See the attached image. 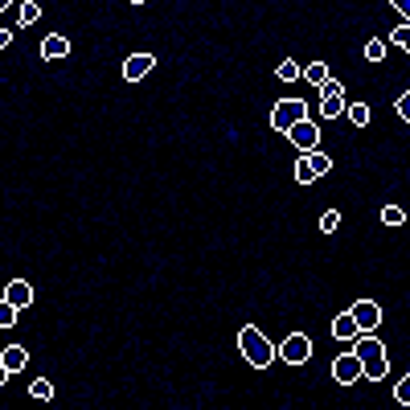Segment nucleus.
<instances>
[{"instance_id": "obj_30", "label": "nucleus", "mask_w": 410, "mask_h": 410, "mask_svg": "<svg viewBox=\"0 0 410 410\" xmlns=\"http://www.w3.org/2000/svg\"><path fill=\"white\" fill-rule=\"evenodd\" d=\"M8 378H12V374H8V370H4V366H0V386H4V382H8Z\"/></svg>"}, {"instance_id": "obj_26", "label": "nucleus", "mask_w": 410, "mask_h": 410, "mask_svg": "<svg viewBox=\"0 0 410 410\" xmlns=\"http://www.w3.org/2000/svg\"><path fill=\"white\" fill-rule=\"evenodd\" d=\"M394 398H398L402 407L410 402V378H402V382H398V394H394Z\"/></svg>"}, {"instance_id": "obj_13", "label": "nucleus", "mask_w": 410, "mask_h": 410, "mask_svg": "<svg viewBox=\"0 0 410 410\" xmlns=\"http://www.w3.org/2000/svg\"><path fill=\"white\" fill-rule=\"evenodd\" d=\"M357 333H361V329H357V320H353L349 312H341V316L333 320V337H337V341H353Z\"/></svg>"}, {"instance_id": "obj_15", "label": "nucleus", "mask_w": 410, "mask_h": 410, "mask_svg": "<svg viewBox=\"0 0 410 410\" xmlns=\"http://www.w3.org/2000/svg\"><path fill=\"white\" fill-rule=\"evenodd\" d=\"M300 78H308L312 86H320V82L329 78V66H324V62H308V66L300 70Z\"/></svg>"}, {"instance_id": "obj_16", "label": "nucleus", "mask_w": 410, "mask_h": 410, "mask_svg": "<svg viewBox=\"0 0 410 410\" xmlns=\"http://www.w3.org/2000/svg\"><path fill=\"white\" fill-rule=\"evenodd\" d=\"M320 115L324 119H341L345 115V94L341 99H320Z\"/></svg>"}, {"instance_id": "obj_1", "label": "nucleus", "mask_w": 410, "mask_h": 410, "mask_svg": "<svg viewBox=\"0 0 410 410\" xmlns=\"http://www.w3.org/2000/svg\"><path fill=\"white\" fill-rule=\"evenodd\" d=\"M353 357L361 361V378H370V382H382V378L390 374L386 345H382L374 333H357V337H353Z\"/></svg>"}, {"instance_id": "obj_28", "label": "nucleus", "mask_w": 410, "mask_h": 410, "mask_svg": "<svg viewBox=\"0 0 410 410\" xmlns=\"http://www.w3.org/2000/svg\"><path fill=\"white\" fill-rule=\"evenodd\" d=\"M394 8H398L402 16H410V0H394Z\"/></svg>"}, {"instance_id": "obj_17", "label": "nucleus", "mask_w": 410, "mask_h": 410, "mask_svg": "<svg viewBox=\"0 0 410 410\" xmlns=\"http://www.w3.org/2000/svg\"><path fill=\"white\" fill-rule=\"evenodd\" d=\"M345 115H349L357 127H366V123H370V107H366V103H345Z\"/></svg>"}, {"instance_id": "obj_22", "label": "nucleus", "mask_w": 410, "mask_h": 410, "mask_svg": "<svg viewBox=\"0 0 410 410\" xmlns=\"http://www.w3.org/2000/svg\"><path fill=\"white\" fill-rule=\"evenodd\" d=\"M382 222H386V226H402V222H407V214H402L398 205H386V209H382Z\"/></svg>"}, {"instance_id": "obj_20", "label": "nucleus", "mask_w": 410, "mask_h": 410, "mask_svg": "<svg viewBox=\"0 0 410 410\" xmlns=\"http://www.w3.org/2000/svg\"><path fill=\"white\" fill-rule=\"evenodd\" d=\"M366 57H370V62H382V57H386V41H382V37L366 41Z\"/></svg>"}, {"instance_id": "obj_24", "label": "nucleus", "mask_w": 410, "mask_h": 410, "mask_svg": "<svg viewBox=\"0 0 410 410\" xmlns=\"http://www.w3.org/2000/svg\"><path fill=\"white\" fill-rule=\"evenodd\" d=\"M16 324V308L8 300H0V329H12Z\"/></svg>"}, {"instance_id": "obj_31", "label": "nucleus", "mask_w": 410, "mask_h": 410, "mask_svg": "<svg viewBox=\"0 0 410 410\" xmlns=\"http://www.w3.org/2000/svg\"><path fill=\"white\" fill-rule=\"evenodd\" d=\"M8 4H12V0H0V12H4V8H8Z\"/></svg>"}, {"instance_id": "obj_8", "label": "nucleus", "mask_w": 410, "mask_h": 410, "mask_svg": "<svg viewBox=\"0 0 410 410\" xmlns=\"http://www.w3.org/2000/svg\"><path fill=\"white\" fill-rule=\"evenodd\" d=\"M357 378H361V361H357L353 353L333 357V382H337V386H353Z\"/></svg>"}, {"instance_id": "obj_23", "label": "nucleus", "mask_w": 410, "mask_h": 410, "mask_svg": "<svg viewBox=\"0 0 410 410\" xmlns=\"http://www.w3.org/2000/svg\"><path fill=\"white\" fill-rule=\"evenodd\" d=\"M337 226H341V214H337V209H324V214H320V230H324V234H333Z\"/></svg>"}, {"instance_id": "obj_6", "label": "nucleus", "mask_w": 410, "mask_h": 410, "mask_svg": "<svg viewBox=\"0 0 410 410\" xmlns=\"http://www.w3.org/2000/svg\"><path fill=\"white\" fill-rule=\"evenodd\" d=\"M275 353H279V357H283L287 366H304V361L312 357V341H308L304 333H292V337H287V341H283V345L275 349Z\"/></svg>"}, {"instance_id": "obj_27", "label": "nucleus", "mask_w": 410, "mask_h": 410, "mask_svg": "<svg viewBox=\"0 0 410 410\" xmlns=\"http://www.w3.org/2000/svg\"><path fill=\"white\" fill-rule=\"evenodd\" d=\"M398 115H402V119L410 123V90L402 94V99H398Z\"/></svg>"}, {"instance_id": "obj_25", "label": "nucleus", "mask_w": 410, "mask_h": 410, "mask_svg": "<svg viewBox=\"0 0 410 410\" xmlns=\"http://www.w3.org/2000/svg\"><path fill=\"white\" fill-rule=\"evenodd\" d=\"M390 41H394L398 49H407V45H410V25H398V29L390 33Z\"/></svg>"}, {"instance_id": "obj_2", "label": "nucleus", "mask_w": 410, "mask_h": 410, "mask_svg": "<svg viewBox=\"0 0 410 410\" xmlns=\"http://www.w3.org/2000/svg\"><path fill=\"white\" fill-rule=\"evenodd\" d=\"M238 353L255 366V370H267L271 361H275V345L263 337V329H255V324H246L242 333H238Z\"/></svg>"}, {"instance_id": "obj_10", "label": "nucleus", "mask_w": 410, "mask_h": 410, "mask_svg": "<svg viewBox=\"0 0 410 410\" xmlns=\"http://www.w3.org/2000/svg\"><path fill=\"white\" fill-rule=\"evenodd\" d=\"M41 57H45V62L70 57V37H62V33H49V37L41 41Z\"/></svg>"}, {"instance_id": "obj_7", "label": "nucleus", "mask_w": 410, "mask_h": 410, "mask_svg": "<svg viewBox=\"0 0 410 410\" xmlns=\"http://www.w3.org/2000/svg\"><path fill=\"white\" fill-rule=\"evenodd\" d=\"M349 316L357 320V329H361V333H374V329L382 324V308H378L374 300H357V304L349 308Z\"/></svg>"}, {"instance_id": "obj_5", "label": "nucleus", "mask_w": 410, "mask_h": 410, "mask_svg": "<svg viewBox=\"0 0 410 410\" xmlns=\"http://www.w3.org/2000/svg\"><path fill=\"white\" fill-rule=\"evenodd\" d=\"M300 152H312V148H320V127L312 123V119H300V123H292L287 131H283Z\"/></svg>"}, {"instance_id": "obj_32", "label": "nucleus", "mask_w": 410, "mask_h": 410, "mask_svg": "<svg viewBox=\"0 0 410 410\" xmlns=\"http://www.w3.org/2000/svg\"><path fill=\"white\" fill-rule=\"evenodd\" d=\"M131 4H144V0H131Z\"/></svg>"}, {"instance_id": "obj_11", "label": "nucleus", "mask_w": 410, "mask_h": 410, "mask_svg": "<svg viewBox=\"0 0 410 410\" xmlns=\"http://www.w3.org/2000/svg\"><path fill=\"white\" fill-rule=\"evenodd\" d=\"M4 300H8V304L21 312V308H29V304H33V287H29L25 279H12V283L4 287Z\"/></svg>"}, {"instance_id": "obj_12", "label": "nucleus", "mask_w": 410, "mask_h": 410, "mask_svg": "<svg viewBox=\"0 0 410 410\" xmlns=\"http://www.w3.org/2000/svg\"><path fill=\"white\" fill-rule=\"evenodd\" d=\"M0 366H4V370H8V374H21V370H25V366H29V353H25V349H21V345H8V349H4V353H0Z\"/></svg>"}, {"instance_id": "obj_21", "label": "nucleus", "mask_w": 410, "mask_h": 410, "mask_svg": "<svg viewBox=\"0 0 410 410\" xmlns=\"http://www.w3.org/2000/svg\"><path fill=\"white\" fill-rule=\"evenodd\" d=\"M341 94H345V86H341L337 78H324V82H320V99H341Z\"/></svg>"}, {"instance_id": "obj_3", "label": "nucleus", "mask_w": 410, "mask_h": 410, "mask_svg": "<svg viewBox=\"0 0 410 410\" xmlns=\"http://www.w3.org/2000/svg\"><path fill=\"white\" fill-rule=\"evenodd\" d=\"M333 168V160H329V152H320V148H312V152H304L300 160H296V185H312L316 177H324Z\"/></svg>"}, {"instance_id": "obj_29", "label": "nucleus", "mask_w": 410, "mask_h": 410, "mask_svg": "<svg viewBox=\"0 0 410 410\" xmlns=\"http://www.w3.org/2000/svg\"><path fill=\"white\" fill-rule=\"evenodd\" d=\"M8 41H12V33H8V29H0V49H4Z\"/></svg>"}, {"instance_id": "obj_19", "label": "nucleus", "mask_w": 410, "mask_h": 410, "mask_svg": "<svg viewBox=\"0 0 410 410\" xmlns=\"http://www.w3.org/2000/svg\"><path fill=\"white\" fill-rule=\"evenodd\" d=\"M41 21V4L37 0H25L21 4V25H37Z\"/></svg>"}, {"instance_id": "obj_4", "label": "nucleus", "mask_w": 410, "mask_h": 410, "mask_svg": "<svg viewBox=\"0 0 410 410\" xmlns=\"http://www.w3.org/2000/svg\"><path fill=\"white\" fill-rule=\"evenodd\" d=\"M300 119H308V103H304V99H279V103L271 107V127H275V131H287V127L300 123Z\"/></svg>"}, {"instance_id": "obj_14", "label": "nucleus", "mask_w": 410, "mask_h": 410, "mask_svg": "<svg viewBox=\"0 0 410 410\" xmlns=\"http://www.w3.org/2000/svg\"><path fill=\"white\" fill-rule=\"evenodd\" d=\"M300 70H304V66H296V57H283V62L275 66V78H279V82H296Z\"/></svg>"}, {"instance_id": "obj_18", "label": "nucleus", "mask_w": 410, "mask_h": 410, "mask_svg": "<svg viewBox=\"0 0 410 410\" xmlns=\"http://www.w3.org/2000/svg\"><path fill=\"white\" fill-rule=\"evenodd\" d=\"M29 394H33L37 402H49V398H53V382H49V378H37V382L29 386Z\"/></svg>"}, {"instance_id": "obj_9", "label": "nucleus", "mask_w": 410, "mask_h": 410, "mask_svg": "<svg viewBox=\"0 0 410 410\" xmlns=\"http://www.w3.org/2000/svg\"><path fill=\"white\" fill-rule=\"evenodd\" d=\"M156 66V57L152 53H131L127 62H123V78L127 82H140V78H148V70Z\"/></svg>"}]
</instances>
